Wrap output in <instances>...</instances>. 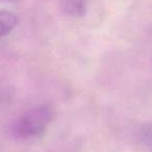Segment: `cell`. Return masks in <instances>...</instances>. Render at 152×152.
<instances>
[{"label":"cell","mask_w":152,"mask_h":152,"mask_svg":"<svg viewBox=\"0 0 152 152\" xmlns=\"http://www.w3.org/2000/svg\"><path fill=\"white\" fill-rule=\"evenodd\" d=\"M55 117V108L51 103H42L25 112L14 126L15 133L22 139L43 134Z\"/></svg>","instance_id":"obj_1"},{"label":"cell","mask_w":152,"mask_h":152,"mask_svg":"<svg viewBox=\"0 0 152 152\" xmlns=\"http://www.w3.org/2000/svg\"><path fill=\"white\" fill-rule=\"evenodd\" d=\"M61 7L67 15L81 17L87 11L86 0H61Z\"/></svg>","instance_id":"obj_2"},{"label":"cell","mask_w":152,"mask_h":152,"mask_svg":"<svg viewBox=\"0 0 152 152\" xmlns=\"http://www.w3.org/2000/svg\"><path fill=\"white\" fill-rule=\"evenodd\" d=\"M18 24V18L10 11H0V37H4L14 30Z\"/></svg>","instance_id":"obj_3"},{"label":"cell","mask_w":152,"mask_h":152,"mask_svg":"<svg viewBox=\"0 0 152 152\" xmlns=\"http://www.w3.org/2000/svg\"><path fill=\"white\" fill-rule=\"evenodd\" d=\"M148 139H149V143H150L151 148H152V131H151V133H149V137H148Z\"/></svg>","instance_id":"obj_4"}]
</instances>
